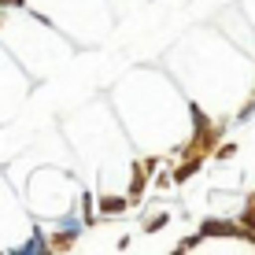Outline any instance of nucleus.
<instances>
[{
    "instance_id": "1",
    "label": "nucleus",
    "mask_w": 255,
    "mask_h": 255,
    "mask_svg": "<svg viewBox=\"0 0 255 255\" xmlns=\"http://www.w3.org/2000/svg\"><path fill=\"white\" fill-rule=\"evenodd\" d=\"M104 211H108V215H115V211L119 207H126V200H119V196H108V200H104V204H100Z\"/></svg>"
},
{
    "instance_id": "2",
    "label": "nucleus",
    "mask_w": 255,
    "mask_h": 255,
    "mask_svg": "<svg viewBox=\"0 0 255 255\" xmlns=\"http://www.w3.org/2000/svg\"><path fill=\"white\" fill-rule=\"evenodd\" d=\"M196 166H200V159H192V163H185V166H181V170H178V174H174V181H185V178H189V174H192V170H196Z\"/></svg>"
}]
</instances>
